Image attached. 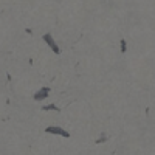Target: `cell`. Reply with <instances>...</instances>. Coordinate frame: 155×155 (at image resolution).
Instances as JSON below:
<instances>
[{"instance_id": "3957f363", "label": "cell", "mask_w": 155, "mask_h": 155, "mask_svg": "<svg viewBox=\"0 0 155 155\" xmlns=\"http://www.w3.org/2000/svg\"><path fill=\"white\" fill-rule=\"evenodd\" d=\"M50 93H51V88L50 87H41L37 92H34L33 99L34 101H44V99H47L50 96Z\"/></svg>"}, {"instance_id": "277c9868", "label": "cell", "mask_w": 155, "mask_h": 155, "mask_svg": "<svg viewBox=\"0 0 155 155\" xmlns=\"http://www.w3.org/2000/svg\"><path fill=\"white\" fill-rule=\"evenodd\" d=\"M44 112H61V109L58 107V104H54V102H51V104H45L42 107Z\"/></svg>"}, {"instance_id": "7a4b0ae2", "label": "cell", "mask_w": 155, "mask_h": 155, "mask_svg": "<svg viewBox=\"0 0 155 155\" xmlns=\"http://www.w3.org/2000/svg\"><path fill=\"white\" fill-rule=\"evenodd\" d=\"M45 134H50V135H58V137H64V138H70L68 130L62 129L61 126H48V127H45Z\"/></svg>"}, {"instance_id": "6da1fadb", "label": "cell", "mask_w": 155, "mask_h": 155, "mask_svg": "<svg viewBox=\"0 0 155 155\" xmlns=\"http://www.w3.org/2000/svg\"><path fill=\"white\" fill-rule=\"evenodd\" d=\"M42 41L50 47V50L53 51L54 54H61V48H59V45L56 44V41H54V37H53V34H50V33H45L44 36H42Z\"/></svg>"}, {"instance_id": "5b68a950", "label": "cell", "mask_w": 155, "mask_h": 155, "mask_svg": "<svg viewBox=\"0 0 155 155\" xmlns=\"http://www.w3.org/2000/svg\"><path fill=\"white\" fill-rule=\"evenodd\" d=\"M109 138H110V137H109L107 132H102V134L95 140V143H96V144H102V143H106V141H109Z\"/></svg>"}, {"instance_id": "8992f818", "label": "cell", "mask_w": 155, "mask_h": 155, "mask_svg": "<svg viewBox=\"0 0 155 155\" xmlns=\"http://www.w3.org/2000/svg\"><path fill=\"white\" fill-rule=\"evenodd\" d=\"M120 51H121V53H126V51H127V42L124 41V39L120 41Z\"/></svg>"}]
</instances>
